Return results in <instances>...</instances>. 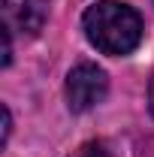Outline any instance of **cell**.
<instances>
[{
  "mask_svg": "<svg viewBox=\"0 0 154 157\" xmlns=\"http://www.w3.org/2000/svg\"><path fill=\"white\" fill-rule=\"evenodd\" d=\"M70 157H112V154L106 151V145H103V142H85L76 154H70Z\"/></svg>",
  "mask_w": 154,
  "mask_h": 157,
  "instance_id": "cell-4",
  "label": "cell"
},
{
  "mask_svg": "<svg viewBox=\"0 0 154 157\" xmlns=\"http://www.w3.org/2000/svg\"><path fill=\"white\" fill-rule=\"evenodd\" d=\"M109 91V76L97 63H79L67 76V103L73 112H88L97 103H103Z\"/></svg>",
  "mask_w": 154,
  "mask_h": 157,
  "instance_id": "cell-2",
  "label": "cell"
},
{
  "mask_svg": "<svg viewBox=\"0 0 154 157\" xmlns=\"http://www.w3.org/2000/svg\"><path fill=\"white\" fill-rule=\"evenodd\" d=\"M3 3V24L24 36H37L48 18V0H0Z\"/></svg>",
  "mask_w": 154,
  "mask_h": 157,
  "instance_id": "cell-3",
  "label": "cell"
},
{
  "mask_svg": "<svg viewBox=\"0 0 154 157\" xmlns=\"http://www.w3.org/2000/svg\"><path fill=\"white\" fill-rule=\"evenodd\" d=\"M85 36L103 55H130L142 42V18L133 6L118 3V0H100L94 3L85 18Z\"/></svg>",
  "mask_w": 154,
  "mask_h": 157,
  "instance_id": "cell-1",
  "label": "cell"
},
{
  "mask_svg": "<svg viewBox=\"0 0 154 157\" xmlns=\"http://www.w3.org/2000/svg\"><path fill=\"white\" fill-rule=\"evenodd\" d=\"M151 109H154V85H151Z\"/></svg>",
  "mask_w": 154,
  "mask_h": 157,
  "instance_id": "cell-5",
  "label": "cell"
}]
</instances>
